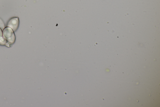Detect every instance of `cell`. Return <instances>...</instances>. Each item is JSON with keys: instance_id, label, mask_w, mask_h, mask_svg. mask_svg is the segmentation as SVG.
Listing matches in <instances>:
<instances>
[{"instance_id": "3957f363", "label": "cell", "mask_w": 160, "mask_h": 107, "mask_svg": "<svg viewBox=\"0 0 160 107\" xmlns=\"http://www.w3.org/2000/svg\"><path fill=\"white\" fill-rule=\"evenodd\" d=\"M6 43V40L3 38L0 39V44L2 45H4Z\"/></svg>"}, {"instance_id": "277c9868", "label": "cell", "mask_w": 160, "mask_h": 107, "mask_svg": "<svg viewBox=\"0 0 160 107\" xmlns=\"http://www.w3.org/2000/svg\"><path fill=\"white\" fill-rule=\"evenodd\" d=\"M2 32L1 29L0 28V39H1L2 38Z\"/></svg>"}, {"instance_id": "6da1fadb", "label": "cell", "mask_w": 160, "mask_h": 107, "mask_svg": "<svg viewBox=\"0 0 160 107\" xmlns=\"http://www.w3.org/2000/svg\"><path fill=\"white\" fill-rule=\"evenodd\" d=\"M3 36L6 40L10 43H13L15 40V37L12 29L9 27H6L3 31Z\"/></svg>"}, {"instance_id": "7a4b0ae2", "label": "cell", "mask_w": 160, "mask_h": 107, "mask_svg": "<svg viewBox=\"0 0 160 107\" xmlns=\"http://www.w3.org/2000/svg\"><path fill=\"white\" fill-rule=\"evenodd\" d=\"M19 23L18 18L14 17L11 19L8 22L7 26L11 28L13 31L17 29Z\"/></svg>"}]
</instances>
